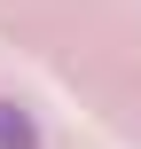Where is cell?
Listing matches in <instances>:
<instances>
[{
	"label": "cell",
	"instance_id": "1",
	"mask_svg": "<svg viewBox=\"0 0 141 149\" xmlns=\"http://www.w3.org/2000/svg\"><path fill=\"white\" fill-rule=\"evenodd\" d=\"M0 149H39L31 110H24V102H8V94H0Z\"/></svg>",
	"mask_w": 141,
	"mask_h": 149
}]
</instances>
